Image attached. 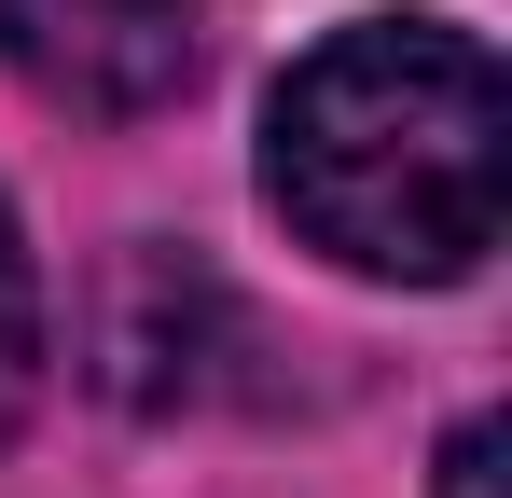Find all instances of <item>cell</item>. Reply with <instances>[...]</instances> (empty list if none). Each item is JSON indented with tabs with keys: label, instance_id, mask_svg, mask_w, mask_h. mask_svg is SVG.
I'll return each instance as SVG.
<instances>
[{
	"label": "cell",
	"instance_id": "1",
	"mask_svg": "<svg viewBox=\"0 0 512 498\" xmlns=\"http://www.w3.org/2000/svg\"><path fill=\"white\" fill-rule=\"evenodd\" d=\"M263 194L277 222L346 277H471L512 208V97L499 56L443 14H360L333 28L263 111Z\"/></svg>",
	"mask_w": 512,
	"mask_h": 498
},
{
	"label": "cell",
	"instance_id": "2",
	"mask_svg": "<svg viewBox=\"0 0 512 498\" xmlns=\"http://www.w3.org/2000/svg\"><path fill=\"white\" fill-rule=\"evenodd\" d=\"M208 56V0H0V70L56 111H167Z\"/></svg>",
	"mask_w": 512,
	"mask_h": 498
},
{
	"label": "cell",
	"instance_id": "4",
	"mask_svg": "<svg viewBox=\"0 0 512 498\" xmlns=\"http://www.w3.org/2000/svg\"><path fill=\"white\" fill-rule=\"evenodd\" d=\"M499 457H512L499 415H457V429H443V498H499V485H512Z\"/></svg>",
	"mask_w": 512,
	"mask_h": 498
},
{
	"label": "cell",
	"instance_id": "3",
	"mask_svg": "<svg viewBox=\"0 0 512 498\" xmlns=\"http://www.w3.org/2000/svg\"><path fill=\"white\" fill-rule=\"evenodd\" d=\"M42 402V277H28V236H14V194H0V443Z\"/></svg>",
	"mask_w": 512,
	"mask_h": 498
}]
</instances>
